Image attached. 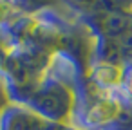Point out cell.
Returning <instances> with one entry per match:
<instances>
[{
  "mask_svg": "<svg viewBox=\"0 0 132 130\" xmlns=\"http://www.w3.org/2000/svg\"><path fill=\"white\" fill-rule=\"evenodd\" d=\"M56 125L45 121L29 107L9 101L0 110V130H54Z\"/></svg>",
  "mask_w": 132,
  "mask_h": 130,
  "instance_id": "6da1fadb",
  "label": "cell"
},
{
  "mask_svg": "<svg viewBox=\"0 0 132 130\" xmlns=\"http://www.w3.org/2000/svg\"><path fill=\"white\" fill-rule=\"evenodd\" d=\"M125 65L107 60H94L89 69V83L101 90H121Z\"/></svg>",
  "mask_w": 132,
  "mask_h": 130,
  "instance_id": "7a4b0ae2",
  "label": "cell"
},
{
  "mask_svg": "<svg viewBox=\"0 0 132 130\" xmlns=\"http://www.w3.org/2000/svg\"><path fill=\"white\" fill-rule=\"evenodd\" d=\"M20 15L16 0H0V33Z\"/></svg>",
  "mask_w": 132,
  "mask_h": 130,
  "instance_id": "3957f363",
  "label": "cell"
},
{
  "mask_svg": "<svg viewBox=\"0 0 132 130\" xmlns=\"http://www.w3.org/2000/svg\"><path fill=\"white\" fill-rule=\"evenodd\" d=\"M121 92L127 96V99H128V101H132V62L125 65V76H123Z\"/></svg>",
  "mask_w": 132,
  "mask_h": 130,
  "instance_id": "277c9868",
  "label": "cell"
},
{
  "mask_svg": "<svg viewBox=\"0 0 132 130\" xmlns=\"http://www.w3.org/2000/svg\"><path fill=\"white\" fill-rule=\"evenodd\" d=\"M9 101H11V96H9L7 85L4 83V80H2V78H0V110H2Z\"/></svg>",
  "mask_w": 132,
  "mask_h": 130,
  "instance_id": "5b68a950",
  "label": "cell"
}]
</instances>
